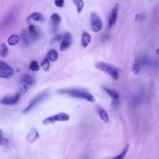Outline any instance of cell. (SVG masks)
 I'll return each instance as SVG.
<instances>
[{
  "mask_svg": "<svg viewBox=\"0 0 159 159\" xmlns=\"http://www.w3.org/2000/svg\"><path fill=\"white\" fill-rule=\"evenodd\" d=\"M29 68L32 71H37L40 69V65L36 61H32L29 64Z\"/></svg>",
  "mask_w": 159,
  "mask_h": 159,
  "instance_id": "24",
  "label": "cell"
},
{
  "mask_svg": "<svg viewBox=\"0 0 159 159\" xmlns=\"http://www.w3.org/2000/svg\"><path fill=\"white\" fill-rule=\"evenodd\" d=\"M47 58L50 61H55L58 58V53L55 50H50L47 54Z\"/></svg>",
  "mask_w": 159,
  "mask_h": 159,
  "instance_id": "19",
  "label": "cell"
},
{
  "mask_svg": "<svg viewBox=\"0 0 159 159\" xmlns=\"http://www.w3.org/2000/svg\"><path fill=\"white\" fill-rule=\"evenodd\" d=\"M35 84L34 78L29 75H24L20 81V90L22 93H27Z\"/></svg>",
  "mask_w": 159,
  "mask_h": 159,
  "instance_id": "3",
  "label": "cell"
},
{
  "mask_svg": "<svg viewBox=\"0 0 159 159\" xmlns=\"http://www.w3.org/2000/svg\"><path fill=\"white\" fill-rule=\"evenodd\" d=\"M103 89L109 94V96L111 98H112L113 99H119V95L116 91H115L111 89H109L108 88H106V87H103Z\"/></svg>",
  "mask_w": 159,
  "mask_h": 159,
  "instance_id": "20",
  "label": "cell"
},
{
  "mask_svg": "<svg viewBox=\"0 0 159 159\" xmlns=\"http://www.w3.org/2000/svg\"><path fill=\"white\" fill-rule=\"evenodd\" d=\"M91 29L94 32H98L102 29V20L101 18L95 13H92L91 15Z\"/></svg>",
  "mask_w": 159,
  "mask_h": 159,
  "instance_id": "7",
  "label": "cell"
},
{
  "mask_svg": "<svg viewBox=\"0 0 159 159\" xmlns=\"http://www.w3.org/2000/svg\"><path fill=\"white\" fill-rule=\"evenodd\" d=\"M47 96V93L45 92H43V93L38 94L35 97H34L31 100V101L29 102V104H28L27 107L22 111V113L25 114V113H27L29 111H30L34 107H35L37 105H38L39 103H40L46 98Z\"/></svg>",
  "mask_w": 159,
  "mask_h": 159,
  "instance_id": "6",
  "label": "cell"
},
{
  "mask_svg": "<svg viewBox=\"0 0 159 159\" xmlns=\"http://www.w3.org/2000/svg\"><path fill=\"white\" fill-rule=\"evenodd\" d=\"M40 137L37 130H36L35 128H32L30 132L28 134L26 139L27 141L29 143H33L34 142H35L37 139H39V137Z\"/></svg>",
  "mask_w": 159,
  "mask_h": 159,
  "instance_id": "13",
  "label": "cell"
},
{
  "mask_svg": "<svg viewBox=\"0 0 159 159\" xmlns=\"http://www.w3.org/2000/svg\"><path fill=\"white\" fill-rule=\"evenodd\" d=\"M40 66L43 68V70H45V71H48L49 69V67H50V60L48 59H47V58H45L42 61Z\"/></svg>",
  "mask_w": 159,
  "mask_h": 159,
  "instance_id": "25",
  "label": "cell"
},
{
  "mask_svg": "<svg viewBox=\"0 0 159 159\" xmlns=\"http://www.w3.org/2000/svg\"><path fill=\"white\" fill-rule=\"evenodd\" d=\"M141 61L139 58H135L133 62L132 65V71L134 74L137 75L139 73L141 68Z\"/></svg>",
  "mask_w": 159,
  "mask_h": 159,
  "instance_id": "16",
  "label": "cell"
},
{
  "mask_svg": "<svg viewBox=\"0 0 159 159\" xmlns=\"http://www.w3.org/2000/svg\"><path fill=\"white\" fill-rule=\"evenodd\" d=\"M60 22H61V17L58 14L54 13L52 14V16H50V23H51L52 27L55 32L57 30L60 24Z\"/></svg>",
  "mask_w": 159,
  "mask_h": 159,
  "instance_id": "12",
  "label": "cell"
},
{
  "mask_svg": "<svg viewBox=\"0 0 159 159\" xmlns=\"http://www.w3.org/2000/svg\"><path fill=\"white\" fill-rule=\"evenodd\" d=\"M28 32L29 34L27 35L29 39H30L33 41H36L40 38V34L39 31L37 30L36 27L32 24L29 25Z\"/></svg>",
  "mask_w": 159,
  "mask_h": 159,
  "instance_id": "10",
  "label": "cell"
},
{
  "mask_svg": "<svg viewBox=\"0 0 159 159\" xmlns=\"http://www.w3.org/2000/svg\"><path fill=\"white\" fill-rule=\"evenodd\" d=\"M69 119L70 116L68 114L65 112H60L45 118L42 121V123L43 124H50L58 121H67Z\"/></svg>",
  "mask_w": 159,
  "mask_h": 159,
  "instance_id": "4",
  "label": "cell"
},
{
  "mask_svg": "<svg viewBox=\"0 0 159 159\" xmlns=\"http://www.w3.org/2000/svg\"><path fill=\"white\" fill-rule=\"evenodd\" d=\"M95 67L109 75L114 80H117L119 78V69L113 65L104 61H99L95 64Z\"/></svg>",
  "mask_w": 159,
  "mask_h": 159,
  "instance_id": "2",
  "label": "cell"
},
{
  "mask_svg": "<svg viewBox=\"0 0 159 159\" xmlns=\"http://www.w3.org/2000/svg\"><path fill=\"white\" fill-rule=\"evenodd\" d=\"M8 54V48L7 45L2 43L0 45V56L2 57H6Z\"/></svg>",
  "mask_w": 159,
  "mask_h": 159,
  "instance_id": "22",
  "label": "cell"
},
{
  "mask_svg": "<svg viewBox=\"0 0 159 159\" xmlns=\"http://www.w3.org/2000/svg\"><path fill=\"white\" fill-rule=\"evenodd\" d=\"M91 40V37L90 34L86 32H83L81 36V45L84 48L87 47L88 45L90 43Z\"/></svg>",
  "mask_w": 159,
  "mask_h": 159,
  "instance_id": "15",
  "label": "cell"
},
{
  "mask_svg": "<svg viewBox=\"0 0 159 159\" xmlns=\"http://www.w3.org/2000/svg\"><path fill=\"white\" fill-rule=\"evenodd\" d=\"M156 53H157V54H158V55H159V47H158V48L156 50Z\"/></svg>",
  "mask_w": 159,
  "mask_h": 159,
  "instance_id": "28",
  "label": "cell"
},
{
  "mask_svg": "<svg viewBox=\"0 0 159 159\" xmlns=\"http://www.w3.org/2000/svg\"><path fill=\"white\" fill-rule=\"evenodd\" d=\"M97 113L100 117V119L104 121L105 123H107L109 122V116L107 112L105 109H104L101 107H97Z\"/></svg>",
  "mask_w": 159,
  "mask_h": 159,
  "instance_id": "14",
  "label": "cell"
},
{
  "mask_svg": "<svg viewBox=\"0 0 159 159\" xmlns=\"http://www.w3.org/2000/svg\"><path fill=\"white\" fill-rule=\"evenodd\" d=\"M20 97V94L16 93L12 96H6L3 98L0 101V102L4 105H13L16 104L19 101Z\"/></svg>",
  "mask_w": 159,
  "mask_h": 159,
  "instance_id": "8",
  "label": "cell"
},
{
  "mask_svg": "<svg viewBox=\"0 0 159 159\" xmlns=\"http://www.w3.org/2000/svg\"><path fill=\"white\" fill-rule=\"evenodd\" d=\"M29 20H32L34 21H39V22H41L43 20V17L42 16V14L40 12H34L32 13L28 18Z\"/></svg>",
  "mask_w": 159,
  "mask_h": 159,
  "instance_id": "17",
  "label": "cell"
},
{
  "mask_svg": "<svg viewBox=\"0 0 159 159\" xmlns=\"http://www.w3.org/2000/svg\"><path fill=\"white\" fill-rule=\"evenodd\" d=\"M72 40V36L71 34L69 32H66L64 34L63 37H62L61 43L60 44V50L65 51L68 49L71 43Z\"/></svg>",
  "mask_w": 159,
  "mask_h": 159,
  "instance_id": "9",
  "label": "cell"
},
{
  "mask_svg": "<svg viewBox=\"0 0 159 159\" xmlns=\"http://www.w3.org/2000/svg\"><path fill=\"white\" fill-rule=\"evenodd\" d=\"M73 4L76 7V10L78 13H80L84 7V1L83 0H72Z\"/></svg>",
  "mask_w": 159,
  "mask_h": 159,
  "instance_id": "21",
  "label": "cell"
},
{
  "mask_svg": "<svg viewBox=\"0 0 159 159\" xmlns=\"http://www.w3.org/2000/svg\"><path fill=\"white\" fill-rule=\"evenodd\" d=\"M64 0H55V4L58 7H62L64 5Z\"/></svg>",
  "mask_w": 159,
  "mask_h": 159,
  "instance_id": "27",
  "label": "cell"
},
{
  "mask_svg": "<svg viewBox=\"0 0 159 159\" xmlns=\"http://www.w3.org/2000/svg\"><path fill=\"white\" fill-rule=\"evenodd\" d=\"M129 144H127L124 150L122 151L121 153H120L118 155L116 156L114 158H113L112 159H124V158L125 157V156L126 155L127 152H128V150H129Z\"/></svg>",
  "mask_w": 159,
  "mask_h": 159,
  "instance_id": "23",
  "label": "cell"
},
{
  "mask_svg": "<svg viewBox=\"0 0 159 159\" xmlns=\"http://www.w3.org/2000/svg\"><path fill=\"white\" fill-rule=\"evenodd\" d=\"M60 93L66 94L72 98L83 99L91 102H93L95 101V98L91 94L82 89H64V90L60 91Z\"/></svg>",
  "mask_w": 159,
  "mask_h": 159,
  "instance_id": "1",
  "label": "cell"
},
{
  "mask_svg": "<svg viewBox=\"0 0 159 159\" xmlns=\"http://www.w3.org/2000/svg\"><path fill=\"white\" fill-rule=\"evenodd\" d=\"M7 142H8L7 139L5 137H4L3 132H2V130L0 129V145H5L7 143Z\"/></svg>",
  "mask_w": 159,
  "mask_h": 159,
  "instance_id": "26",
  "label": "cell"
},
{
  "mask_svg": "<svg viewBox=\"0 0 159 159\" xmlns=\"http://www.w3.org/2000/svg\"><path fill=\"white\" fill-rule=\"evenodd\" d=\"M118 10H119V5L116 4L112 9L109 19V28L112 27L116 22L117 19V14H118Z\"/></svg>",
  "mask_w": 159,
  "mask_h": 159,
  "instance_id": "11",
  "label": "cell"
},
{
  "mask_svg": "<svg viewBox=\"0 0 159 159\" xmlns=\"http://www.w3.org/2000/svg\"><path fill=\"white\" fill-rule=\"evenodd\" d=\"M19 40L20 37L19 35L16 34H12L11 36H9V38L7 39V42L9 45L13 46L16 45L19 42Z\"/></svg>",
  "mask_w": 159,
  "mask_h": 159,
  "instance_id": "18",
  "label": "cell"
},
{
  "mask_svg": "<svg viewBox=\"0 0 159 159\" xmlns=\"http://www.w3.org/2000/svg\"><path fill=\"white\" fill-rule=\"evenodd\" d=\"M14 73L13 68L5 61L0 60V78H9L13 76Z\"/></svg>",
  "mask_w": 159,
  "mask_h": 159,
  "instance_id": "5",
  "label": "cell"
}]
</instances>
